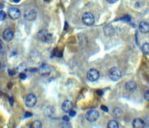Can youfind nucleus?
<instances>
[{"label":"nucleus","instance_id":"2f4dec72","mask_svg":"<svg viewBox=\"0 0 149 128\" xmlns=\"http://www.w3.org/2000/svg\"><path fill=\"white\" fill-rule=\"evenodd\" d=\"M9 102H10V105H11V106H12V105H13L14 101H13V99H12V97L9 98Z\"/></svg>","mask_w":149,"mask_h":128},{"label":"nucleus","instance_id":"4468645a","mask_svg":"<svg viewBox=\"0 0 149 128\" xmlns=\"http://www.w3.org/2000/svg\"><path fill=\"white\" fill-rule=\"evenodd\" d=\"M43 111H44V114L48 117L53 116V114H55V109L50 106H47L45 107Z\"/></svg>","mask_w":149,"mask_h":128},{"label":"nucleus","instance_id":"7ed1b4c3","mask_svg":"<svg viewBox=\"0 0 149 128\" xmlns=\"http://www.w3.org/2000/svg\"><path fill=\"white\" fill-rule=\"evenodd\" d=\"M82 22L86 25H93L95 23V17L90 12H86L82 16Z\"/></svg>","mask_w":149,"mask_h":128},{"label":"nucleus","instance_id":"1a4fd4ad","mask_svg":"<svg viewBox=\"0 0 149 128\" xmlns=\"http://www.w3.org/2000/svg\"><path fill=\"white\" fill-rule=\"evenodd\" d=\"M14 38V32L11 29H6L3 33V38L6 42H10Z\"/></svg>","mask_w":149,"mask_h":128},{"label":"nucleus","instance_id":"aec40b11","mask_svg":"<svg viewBox=\"0 0 149 128\" xmlns=\"http://www.w3.org/2000/svg\"><path fill=\"white\" fill-rule=\"evenodd\" d=\"M31 127L34 128H40L42 127V125H41V123L39 121H35L32 123Z\"/></svg>","mask_w":149,"mask_h":128},{"label":"nucleus","instance_id":"6ab92c4d","mask_svg":"<svg viewBox=\"0 0 149 128\" xmlns=\"http://www.w3.org/2000/svg\"><path fill=\"white\" fill-rule=\"evenodd\" d=\"M107 127L109 128H119V125H118L117 122L116 121L111 120L109 122Z\"/></svg>","mask_w":149,"mask_h":128},{"label":"nucleus","instance_id":"2eb2a0df","mask_svg":"<svg viewBox=\"0 0 149 128\" xmlns=\"http://www.w3.org/2000/svg\"><path fill=\"white\" fill-rule=\"evenodd\" d=\"M137 89V84L134 81H129L126 84V89L128 91L133 92Z\"/></svg>","mask_w":149,"mask_h":128},{"label":"nucleus","instance_id":"dca6fc26","mask_svg":"<svg viewBox=\"0 0 149 128\" xmlns=\"http://www.w3.org/2000/svg\"><path fill=\"white\" fill-rule=\"evenodd\" d=\"M104 34H105L106 36H112L113 34L114 30H113V28L111 25H107L104 28Z\"/></svg>","mask_w":149,"mask_h":128},{"label":"nucleus","instance_id":"bb28decb","mask_svg":"<svg viewBox=\"0 0 149 128\" xmlns=\"http://www.w3.org/2000/svg\"><path fill=\"white\" fill-rule=\"evenodd\" d=\"M101 109L102 110H103L104 112H108V111H109V109H108V108L105 106H101Z\"/></svg>","mask_w":149,"mask_h":128},{"label":"nucleus","instance_id":"c85d7f7f","mask_svg":"<svg viewBox=\"0 0 149 128\" xmlns=\"http://www.w3.org/2000/svg\"><path fill=\"white\" fill-rule=\"evenodd\" d=\"M15 71L8 70V74H9L10 75H15Z\"/></svg>","mask_w":149,"mask_h":128},{"label":"nucleus","instance_id":"a211bd4d","mask_svg":"<svg viewBox=\"0 0 149 128\" xmlns=\"http://www.w3.org/2000/svg\"><path fill=\"white\" fill-rule=\"evenodd\" d=\"M142 52L144 54H146V55H149V43H144V44L142 45Z\"/></svg>","mask_w":149,"mask_h":128},{"label":"nucleus","instance_id":"9d476101","mask_svg":"<svg viewBox=\"0 0 149 128\" xmlns=\"http://www.w3.org/2000/svg\"><path fill=\"white\" fill-rule=\"evenodd\" d=\"M73 104L70 100L64 101V103L62 104V110L65 112H68L70 110H73Z\"/></svg>","mask_w":149,"mask_h":128},{"label":"nucleus","instance_id":"393cba45","mask_svg":"<svg viewBox=\"0 0 149 128\" xmlns=\"http://www.w3.org/2000/svg\"><path fill=\"white\" fill-rule=\"evenodd\" d=\"M144 99H145L146 101H149V91H147L144 93Z\"/></svg>","mask_w":149,"mask_h":128},{"label":"nucleus","instance_id":"f704fd0d","mask_svg":"<svg viewBox=\"0 0 149 128\" xmlns=\"http://www.w3.org/2000/svg\"><path fill=\"white\" fill-rule=\"evenodd\" d=\"M0 67H1V63H0Z\"/></svg>","mask_w":149,"mask_h":128},{"label":"nucleus","instance_id":"f03ea898","mask_svg":"<svg viewBox=\"0 0 149 128\" xmlns=\"http://www.w3.org/2000/svg\"><path fill=\"white\" fill-rule=\"evenodd\" d=\"M121 76V73L120 70L117 67H113L110 69L109 72V77L112 81H117L120 79Z\"/></svg>","mask_w":149,"mask_h":128},{"label":"nucleus","instance_id":"ddd939ff","mask_svg":"<svg viewBox=\"0 0 149 128\" xmlns=\"http://www.w3.org/2000/svg\"><path fill=\"white\" fill-rule=\"evenodd\" d=\"M145 126V122L141 119H135L133 121V127L135 128H143Z\"/></svg>","mask_w":149,"mask_h":128},{"label":"nucleus","instance_id":"f8f14e48","mask_svg":"<svg viewBox=\"0 0 149 128\" xmlns=\"http://www.w3.org/2000/svg\"><path fill=\"white\" fill-rule=\"evenodd\" d=\"M39 73H41V75H48L50 72V68L48 65H47L46 64H41L39 67Z\"/></svg>","mask_w":149,"mask_h":128},{"label":"nucleus","instance_id":"412c9836","mask_svg":"<svg viewBox=\"0 0 149 128\" xmlns=\"http://www.w3.org/2000/svg\"><path fill=\"white\" fill-rule=\"evenodd\" d=\"M6 12H4V11H3V10H1V11H0V21H3V20L6 18Z\"/></svg>","mask_w":149,"mask_h":128},{"label":"nucleus","instance_id":"b1692460","mask_svg":"<svg viewBox=\"0 0 149 128\" xmlns=\"http://www.w3.org/2000/svg\"><path fill=\"white\" fill-rule=\"evenodd\" d=\"M19 77H20V79H22V80H24V79H26L27 76H26V75L25 73H21L19 74Z\"/></svg>","mask_w":149,"mask_h":128},{"label":"nucleus","instance_id":"0eeeda50","mask_svg":"<svg viewBox=\"0 0 149 128\" xmlns=\"http://www.w3.org/2000/svg\"><path fill=\"white\" fill-rule=\"evenodd\" d=\"M20 14H21V12L19 11V10L15 7L10 8L8 10V15H9L10 18L12 20H16L19 18V17H20Z\"/></svg>","mask_w":149,"mask_h":128},{"label":"nucleus","instance_id":"6e6552de","mask_svg":"<svg viewBox=\"0 0 149 128\" xmlns=\"http://www.w3.org/2000/svg\"><path fill=\"white\" fill-rule=\"evenodd\" d=\"M37 17V12L33 9L28 10L24 14V18L28 21H34Z\"/></svg>","mask_w":149,"mask_h":128},{"label":"nucleus","instance_id":"f257e3e1","mask_svg":"<svg viewBox=\"0 0 149 128\" xmlns=\"http://www.w3.org/2000/svg\"><path fill=\"white\" fill-rule=\"evenodd\" d=\"M38 38L41 41H42L43 43H50L53 39L52 34H50L46 30H42L39 32Z\"/></svg>","mask_w":149,"mask_h":128},{"label":"nucleus","instance_id":"423d86ee","mask_svg":"<svg viewBox=\"0 0 149 128\" xmlns=\"http://www.w3.org/2000/svg\"><path fill=\"white\" fill-rule=\"evenodd\" d=\"M37 103V97L33 94H29L26 96L25 99V104L28 108H33Z\"/></svg>","mask_w":149,"mask_h":128},{"label":"nucleus","instance_id":"cd10ccee","mask_svg":"<svg viewBox=\"0 0 149 128\" xmlns=\"http://www.w3.org/2000/svg\"><path fill=\"white\" fill-rule=\"evenodd\" d=\"M97 95H99V96H102V95L104 94V92L102 90H98V91H97Z\"/></svg>","mask_w":149,"mask_h":128},{"label":"nucleus","instance_id":"473e14b6","mask_svg":"<svg viewBox=\"0 0 149 128\" xmlns=\"http://www.w3.org/2000/svg\"><path fill=\"white\" fill-rule=\"evenodd\" d=\"M2 47H3V46H2V42H1V40H0V50L2 49Z\"/></svg>","mask_w":149,"mask_h":128},{"label":"nucleus","instance_id":"4be33fe9","mask_svg":"<svg viewBox=\"0 0 149 128\" xmlns=\"http://www.w3.org/2000/svg\"><path fill=\"white\" fill-rule=\"evenodd\" d=\"M119 20L121 21H126V22H129L131 20V18H130V16L128 15H126L123 17L122 18H121Z\"/></svg>","mask_w":149,"mask_h":128},{"label":"nucleus","instance_id":"72a5a7b5","mask_svg":"<svg viewBox=\"0 0 149 128\" xmlns=\"http://www.w3.org/2000/svg\"><path fill=\"white\" fill-rule=\"evenodd\" d=\"M13 1H14L15 3H19V2L20 1V0H13Z\"/></svg>","mask_w":149,"mask_h":128},{"label":"nucleus","instance_id":"39448f33","mask_svg":"<svg viewBox=\"0 0 149 128\" xmlns=\"http://www.w3.org/2000/svg\"><path fill=\"white\" fill-rule=\"evenodd\" d=\"M99 118V112L95 110L88 111L86 114V119L89 122H95Z\"/></svg>","mask_w":149,"mask_h":128},{"label":"nucleus","instance_id":"f3484780","mask_svg":"<svg viewBox=\"0 0 149 128\" xmlns=\"http://www.w3.org/2000/svg\"><path fill=\"white\" fill-rule=\"evenodd\" d=\"M123 114V111L119 108H115V109L113 110V114L115 117L117 118H119L121 117V115Z\"/></svg>","mask_w":149,"mask_h":128},{"label":"nucleus","instance_id":"c756f323","mask_svg":"<svg viewBox=\"0 0 149 128\" xmlns=\"http://www.w3.org/2000/svg\"><path fill=\"white\" fill-rule=\"evenodd\" d=\"M109 3H115V2H117L118 0H106Z\"/></svg>","mask_w":149,"mask_h":128},{"label":"nucleus","instance_id":"a878e982","mask_svg":"<svg viewBox=\"0 0 149 128\" xmlns=\"http://www.w3.org/2000/svg\"><path fill=\"white\" fill-rule=\"evenodd\" d=\"M33 116V114L31 112H26L25 113L24 116L26 118H29V117H31V116Z\"/></svg>","mask_w":149,"mask_h":128},{"label":"nucleus","instance_id":"7c9ffc66","mask_svg":"<svg viewBox=\"0 0 149 128\" xmlns=\"http://www.w3.org/2000/svg\"><path fill=\"white\" fill-rule=\"evenodd\" d=\"M69 117L68 116H64L63 117V120L64 121H69Z\"/></svg>","mask_w":149,"mask_h":128},{"label":"nucleus","instance_id":"20e7f679","mask_svg":"<svg viewBox=\"0 0 149 128\" xmlns=\"http://www.w3.org/2000/svg\"><path fill=\"white\" fill-rule=\"evenodd\" d=\"M87 79L90 82H95L99 77V71L95 69H91L87 72Z\"/></svg>","mask_w":149,"mask_h":128},{"label":"nucleus","instance_id":"5701e85b","mask_svg":"<svg viewBox=\"0 0 149 128\" xmlns=\"http://www.w3.org/2000/svg\"><path fill=\"white\" fill-rule=\"evenodd\" d=\"M68 113H69V116H71V117H74V116L76 115V112L73 110H70V111L68 112Z\"/></svg>","mask_w":149,"mask_h":128},{"label":"nucleus","instance_id":"9b49d317","mask_svg":"<svg viewBox=\"0 0 149 128\" xmlns=\"http://www.w3.org/2000/svg\"><path fill=\"white\" fill-rule=\"evenodd\" d=\"M140 31L143 34H146L149 32V23L146 21L140 22L139 25Z\"/></svg>","mask_w":149,"mask_h":128}]
</instances>
